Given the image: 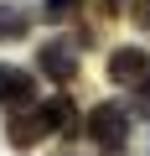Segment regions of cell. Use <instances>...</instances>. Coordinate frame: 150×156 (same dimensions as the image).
<instances>
[{
    "label": "cell",
    "mask_w": 150,
    "mask_h": 156,
    "mask_svg": "<svg viewBox=\"0 0 150 156\" xmlns=\"http://www.w3.org/2000/svg\"><path fill=\"white\" fill-rule=\"evenodd\" d=\"M88 135H93L104 151H124V140H129V115H124L119 104H93V109H88Z\"/></svg>",
    "instance_id": "1"
},
{
    "label": "cell",
    "mask_w": 150,
    "mask_h": 156,
    "mask_svg": "<svg viewBox=\"0 0 150 156\" xmlns=\"http://www.w3.org/2000/svg\"><path fill=\"white\" fill-rule=\"evenodd\" d=\"M109 78L119 89H150V52L145 47H114L109 52Z\"/></svg>",
    "instance_id": "2"
},
{
    "label": "cell",
    "mask_w": 150,
    "mask_h": 156,
    "mask_svg": "<svg viewBox=\"0 0 150 156\" xmlns=\"http://www.w3.org/2000/svg\"><path fill=\"white\" fill-rule=\"evenodd\" d=\"M36 68H42L47 78H57V83H67V78L78 73V52H72V42H62V37H57V42H47V47H42V57H36Z\"/></svg>",
    "instance_id": "3"
},
{
    "label": "cell",
    "mask_w": 150,
    "mask_h": 156,
    "mask_svg": "<svg viewBox=\"0 0 150 156\" xmlns=\"http://www.w3.org/2000/svg\"><path fill=\"white\" fill-rule=\"evenodd\" d=\"M36 94V78L26 68H0V104H26Z\"/></svg>",
    "instance_id": "4"
},
{
    "label": "cell",
    "mask_w": 150,
    "mask_h": 156,
    "mask_svg": "<svg viewBox=\"0 0 150 156\" xmlns=\"http://www.w3.org/2000/svg\"><path fill=\"white\" fill-rule=\"evenodd\" d=\"M5 135H11V146H16V151H31V146L47 135V120H42V115H11Z\"/></svg>",
    "instance_id": "5"
},
{
    "label": "cell",
    "mask_w": 150,
    "mask_h": 156,
    "mask_svg": "<svg viewBox=\"0 0 150 156\" xmlns=\"http://www.w3.org/2000/svg\"><path fill=\"white\" fill-rule=\"evenodd\" d=\"M31 31V5H21V0H5L0 5V42H16Z\"/></svg>",
    "instance_id": "6"
},
{
    "label": "cell",
    "mask_w": 150,
    "mask_h": 156,
    "mask_svg": "<svg viewBox=\"0 0 150 156\" xmlns=\"http://www.w3.org/2000/svg\"><path fill=\"white\" fill-rule=\"evenodd\" d=\"M42 120H47V130H72V125H78V109H72L67 99H47Z\"/></svg>",
    "instance_id": "7"
},
{
    "label": "cell",
    "mask_w": 150,
    "mask_h": 156,
    "mask_svg": "<svg viewBox=\"0 0 150 156\" xmlns=\"http://www.w3.org/2000/svg\"><path fill=\"white\" fill-rule=\"evenodd\" d=\"M129 21L140 31H150V0H135V5H129Z\"/></svg>",
    "instance_id": "8"
},
{
    "label": "cell",
    "mask_w": 150,
    "mask_h": 156,
    "mask_svg": "<svg viewBox=\"0 0 150 156\" xmlns=\"http://www.w3.org/2000/svg\"><path fill=\"white\" fill-rule=\"evenodd\" d=\"M47 5H57V11H72V5H78V0H47Z\"/></svg>",
    "instance_id": "9"
},
{
    "label": "cell",
    "mask_w": 150,
    "mask_h": 156,
    "mask_svg": "<svg viewBox=\"0 0 150 156\" xmlns=\"http://www.w3.org/2000/svg\"><path fill=\"white\" fill-rule=\"evenodd\" d=\"M62 156H67V151H62Z\"/></svg>",
    "instance_id": "10"
}]
</instances>
